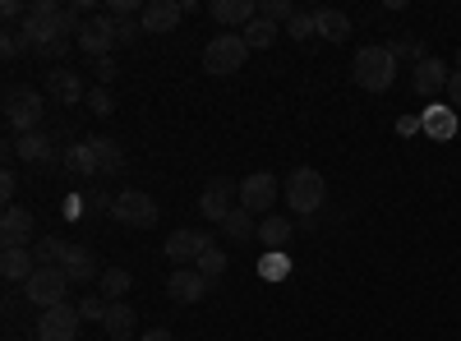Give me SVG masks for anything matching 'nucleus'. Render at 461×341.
<instances>
[{"mask_svg": "<svg viewBox=\"0 0 461 341\" xmlns=\"http://www.w3.org/2000/svg\"><path fill=\"white\" fill-rule=\"evenodd\" d=\"M79 28H84V14L74 5L65 10V5H56V0H32L19 32H23L28 51H42V47L60 42V37H79Z\"/></svg>", "mask_w": 461, "mask_h": 341, "instance_id": "obj_1", "label": "nucleus"}, {"mask_svg": "<svg viewBox=\"0 0 461 341\" xmlns=\"http://www.w3.org/2000/svg\"><path fill=\"white\" fill-rule=\"evenodd\" d=\"M351 69H356V84L365 93H383V88H393V79H397V51L393 47H360Z\"/></svg>", "mask_w": 461, "mask_h": 341, "instance_id": "obj_2", "label": "nucleus"}, {"mask_svg": "<svg viewBox=\"0 0 461 341\" xmlns=\"http://www.w3.org/2000/svg\"><path fill=\"white\" fill-rule=\"evenodd\" d=\"M323 199H328V184H323V175L314 166H295L286 175V208L295 217H314L323 208Z\"/></svg>", "mask_w": 461, "mask_h": 341, "instance_id": "obj_3", "label": "nucleus"}, {"mask_svg": "<svg viewBox=\"0 0 461 341\" xmlns=\"http://www.w3.org/2000/svg\"><path fill=\"white\" fill-rule=\"evenodd\" d=\"M5 121H10V130H14L19 139L32 134L37 125H42V93L28 88V84L5 88Z\"/></svg>", "mask_w": 461, "mask_h": 341, "instance_id": "obj_4", "label": "nucleus"}, {"mask_svg": "<svg viewBox=\"0 0 461 341\" xmlns=\"http://www.w3.org/2000/svg\"><path fill=\"white\" fill-rule=\"evenodd\" d=\"M245 60H249V42H245L240 32H221V37H212V42L203 47V69L217 74V79L236 74Z\"/></svg>", "mask_w": 461, "mask_h": 341, "instance_id": "obj_5", "label": "nucleus"}, {"mask_svg": "<svg viewBox=\"0 0 461 341\" xmlns=\"http://www.w3.org/2000/svg\"><path fill=\"white\" fill-rule=\"evenodd\" d=\"M111 217L134 226V231H152V226H158V199L143 194V189H121V194H115Z\"/></svg>", "mask_w": 461, "mask_h": 341, "instance_id": "obj_6", "label": "nucleus"}, {"mask_svg": "<svg viewBox=\"0 0 461 341\" xmlns=\"http://www.w3.org/2000/svg\"><path fill=\"white\" fill-rule=\"evenodd\" d=\"M69 277L60 273V268H37L32 277H28V300H32V305L37 310H56V305H69Z\"/></svg>", "mask_w": 461, "mask_h": 341, "instance_id": "obj_7", "label": "nucleus"}, {"mask_svg": "<svg viewBox=\"0 0 461 341\" xmlns=\"http://www.w3.org/2000/svg\"><path fill=\"white\" fill-rule=\"evenodd\" d=\"M79 305H56V310H42V319H37V341H79Z\"/></svg>", "mask_w": 461, "mask_h": 341, "instance_id": "obj_8", "label": "nucleus"}, {"mask_svg": "<svg viewBox=\"0 0 461 341\" xmlns=\"http://www.w3.org/2000/svg\"><path fill=\"white\" fill-rule=\"evenodd\" d=\"M79 51L93 56V60H102V56L115 51V19H111L106 10L93 14V19H84V28H79Z\"/></svg>", "mask_w": 461, "mask_h": 341, "instance_id": "obj_9", "label": "nucleus"}, {"mask_svg": "<svg viewBox=\"0 0 461 341\" xmlns=\"http://www.w3.org/2000/svg\"><path fill=\"white\" fill-rule=\"evenodd\" d=\"M277 175H267V171H254L249 180H240V208L245 212H267L277 203Z\"/></svg>", "mask_w": 461, "mask_h": 341, "instance_id": "obj_10", "label": "nucleus"}, {"mask_svg": "<svg viewBox=\"0 0 461 341\" xmlns=\"http://www.w3.org/2000/svg\"><path fill=\"white\" fill-rule=\"evenodd\" d=\"M240 194V184L236 180H226V175H217L208 189H203V199H199V212L208 217V221H226L230 217V199Z\"/></svg>", "mask_w": 461, "mask_h": 341, "instance_id": "obj_11", "label": "nucleus"}, {"mask_svg": "<svg viewBox=\"0 0 461 341\" xmlns=\"http://www.w3.org/2000/svg\"><path fill=\"white\" fill-rule=\"evenodd\" d=\"M32 212L28 208H5V217H0V245L5 249H28V236H32Z\"/></svg>", "mask_w": 461, "mask_h": 341, "instance_id": "obj_12", "label": "nucleus"}, {"mask_svg": "<svg viewBox=\"0 0 461 341\" xmlns=\"http://www.w3.org/2000/svg\"><path fill=\"white\" fill-rule=\"evenodd\" d=\"M185 19V5H176V0H148L143 5V14H139V23H143V32H171L176 23Z\"/></svg>", "mask_w": 461, "mask_h": 341, "instance_id": "obj_13", "label": "nucleus"}, {"mask_svg": "<svg viewBox=\"0 0 461 341\" xmlns=\"http://www.w3.org/2000/svg\"><path fill=\"white\" fill-rule=\"evenodd\" d=\"M47 93H51L56 102H65V106L88 97V88L79 84V74H74L69 65H51V69H47Z\"/></svg>", "mask_w": 461, "mask_h": 341, "instance_id": "obj_14", "label": "nucleus"}, {"mask_svg": "<svg viewBox=\"0 0 461 341\" xmlns=\"http://www.w3.org/2000/svg\"><path fill=\"white\" fill-rule=\"evenodd\" d=\"M167 291H171V300H180V305H194V300L208 295V277L199 268H176L171 282H167Z\"/></svg>", "mask_w": 461, "mask_h": 341, "instance_id": "obj_15", "label": "nucleus"}, {"mask_svg": "<svg viewBox=\"0 0 461 341\" xmlns=\"http://www.w3.org/2000/svg\"><path fill=\"white\" fill-rule=\"evenodd\" d=\"M447 74H452V69H447L438 56H429V60H420V65H415V74H411V88H415L420 97H434L438 88H447Z\"/></svg>", "mask_w": 461, "mask_h": 341, "instance_id": "obj_16", "label": "nucleus"}, {"mask_svg": "<svg viewBox=\"0 0 461 341\" xmlns=\"http://www.w3.org/2000/svg\"><path fill=\"white\" fill-rule=\"evenodd\" d=\"M208 245H212V240H208L203 231H176V236L167 240V258H176V268H185V263H189V258H194V263H199Z\"/></svg>", "mask_w": 461, "mask_h": 341, "instance_id": "obj_17", "label": "nucleus"}, {"mask_svg": "<svg viewBox=\"0 0 461 341\" xmlns=\"http://www.w3.org/2000/svg\"><path fill=\"white\" fill-rule=\"evenodd\" d=\"M14 153H19L23 162H32V166H47V162H56V139H51L47 130H32V134H23V139L14 143Z\"/></svg>", "mask_w": 461, "mask_h": 341, "instance_id": "obj_18", "label": "nucleus"}, {"mask_svg": "<svg viewBox=\"0 0 461 341\" xmlns=\"http://www.w3.org/2000/svg\"><path fill=\"white\" fill-rule=\"evenodd\" d=\"M60 273H65L74 286H84V282H93V277H97V263H93V254H88L84 245H69V249H65V258H60Z\"/></svg>", "mask_w": 461, "mask_h": 341, "instance_id": "obj_19", "label": "nucleus"}, {"mask_svg": "<svg viewBox=\"0 0 461 341\" xmlns=\"http://www.w3.org/2000/svg\"><path fill=\"white\" fill-rule=\"evenodd\" d=\"M65 171H69V175H79V180L102 175V171H97V148H93V139L74 143V148H65Z\"/></svg>", "mask_w": 461, "mask_h": 341, "instance_id": "obj_20", "label": "nucleus"}, {"mask_svg": "<svg viewBox=\"0 0 461 341\" xmlns=\"http://www.w3.org/2000/svg\"><path fill=\"white\" fill-rule=\"evenodd\" d=\"M212 19L221 23V28H230V23H254L258 19V5L254 0H212Z\"/></svg>", "mask_w": 461, "mask_h": 341, "instance_id": "obj_21", "label": "nucleus"}, {"mask_svg": "<svg viewBox=\"0 0 461 341\" xmlns=\"http://www.w3.org/2000/svg\"><path fill=\"white\" fill-rule=\"evenodd\" d=\"M32 273H37V258L28 249H0V277L5 282H23L28 286Z\"/></svg>", "mask_w": 461, "mask_h": 341, "instance_id": "obj_22", "label": "nucleus"}, {"mask_svg": "<svg viewBox=\"0 0 461 341\" xmlns=\"http://www.w3.org/2000/svg\"><path fill=\"white\" fill-rule=\"evenodd\" d=\"M314 37H323V42H346V37H351V19L341 10H314Z\"/></svg>", "mask_w": 461, "mask_h": 341, "instance_id": "obj_23", "label": "nucleus"}, {"mask_svg": "<svg viewBox=\"0 0 461 341\" xmlns=\"http://www.w3.org/2000/svg\"><path fill=\"white\" fill-rule=\"evenodd\" d=\"M102 328L111 332V341H130V332L139 328V314L125 305V300H115V305L106 310V319H102Z\"/></svg>", "mask_w": 461, "mask_h": 341, "instance_id": "obj_24", "label": "nucleus"}, {"mask_svg": "<svg viewBox=\"0 0 461 341\" xmlns=\"http://www.w3.org/2000/svg\"><path fill=\"white\" fill-rule=\"evenodd\" d=\"M267 249H282V245H291V236H295V221H286V217H267V221H258V231H254Z\"/></svg>", "mask_w": 461, "mask_h": 341, "instance_id": "obj_25", "label": "nucleus"}, {"mask_svg": "<svg viewBox=\"0 0 461 341\" xmlns=\"http://www.w3.org/2000/svg\"><path fill=\"white\" fill-rule=\"evenodd\" d=\"M93 148H97V171L102 175H121L125 171V153H121L115 139H93Z\"/></svg>", "mask_w": 461, "mask_h": 341, "instance_id": "obj_26", "label": "nucleus"}, {"mask_svg": "<svg viewBox=\"0 0 461 341\" xmlns=\"http://www.w3.org/2000/svg\"><path fill=\"white\" fill-rule=\"evenodd\" d=\"M420 121H425V134H429V139H452V134H456V111H438V106H429Z\"/></svg>", "mask_w": 461, "mask_h": 341, "instance_id": "obj_27", "label": "nucleus"}, {"mask_svg": "<svg viewBox=\"0 0 461 341\" xmlns=\"http://www.w3.org/2000/svg\"><path fill=\"white\" fill-rule=\"evenodd\" d=\"M240 37L249 42V51H267V47L277 42V23H267V19H254V23H249V28H245Z\"/></svg>", "mask_w": 461, "mask_h": 341, "instance_id": "obj_28", "label": "nucleus"}, {"mask_svg": "<svg viewBox=\"0 0 461 341\" xmlns=\"http://www.w3.org/2000/svg\"><path fill=\"white\" fill-rule=\"evenodd\" d=\"M65 240H56V236H47V240H37L32 245V258H37V268H60V258H65Z\"/></svg>", "mask_w": 461, "mask_h": 341, "instance_id": "obj_29", "label": "nucleus"}, {"mask_svg": "<svg viewBox=\"0 0 461 341\" xmlns=\"http://www.w3.org/2000/svg\"><path fill=\"white\" fill-rule=\"evenodd\" d=\"M130 282H134V277H130L125 268H106V273H102V295L115 305V300H121V295L130 291Z\"/></svg>", "mask_w": 461, "mask_h": 341, "instance_id": "obj_30", "label": "nucleus"}, {"mask_svg": "<svg viewBox=\"0 0 461 341\" xmlns=\"http://www.w3.org/2000/svg\"><path fill=\"white\" fill-rule=\"evenodd\" d=\"M221 231H226L230 240H249V231H258V226L249 221V212H245V208H230V217L221 221Z\"/></svg>", "mask_w": 461, "mask_h": 341, "instance_id": "obj_31", "label": "nucleus"}, {"mask_svg": "<svg viewBox=\"0 0 461 341\" xmlns=\"http://www.w3.org/2000/svg\"><path fill=\"white\" fill-rule=\"evenodd\" d=\"M226 263H230V258H226V254H221L217 245H208V249H203V258L194 263V268H199V273H203V277L212 282V277H221V273H226Z\"/></svg>", "mask_w": 461, "mask_h": 341, "instance_id": "obj_32", "label": "nucleus"}, {"mask_svg": "<svg viewBox=\"0 0 461 341\" xmlns=\"http://www.w3.org/2000/svg\"><path fill=\"white\" fill-rule=\"evenodd\" d=\"M258 273H263L267 282H282V277L291 273V263H286V254H282V249H267V258L258 263Z\"/></svg>", "mask_w": 461, "mask_h": 341, "instance_id": "obj_33", "label": "nucleus"}, {"mask_svg": "<svg viewBox=\"0 0 461 341\" xmlns=\"http://www.w3.org/2000/svg\"><path fill=\"white\" fill-rule=\"evenodd\" d=\"M286 37H295V42L314 37V10H295V14H291V23H286Z\"/></svg>", "mask_w": 461, "mask_h": 341, "instance_id": "obj_34", "label": "nucleus"}, {"mask_svg": "<svg viewBox=\"0 0 461 341\" xmlns=\"http://www.w3.org/2000/svg\"><path fill=\"white\" fill-rule=\"evenodd\" d=\"M291 0H263L258 5V19H267V23H291Z\"/></svg>", "mask_w": 461, "mask_h": 341, "instance_id": "obj_35", "label": "nucleus"}, {"mask_svg": "<svg viewBox=\"0 0 461 341\" xmlns=\"http://www.w3.org/2000/svg\"><path fill=\"white\" fill-rule=\"evenodd\" d=\"M143 23L139 19H115V47H139Z\"/></svg>", "mask_w": 461, "mask_h": 341, "instance_id": "obj_36", "label": "nucleus"}, {"mask_svg": "<svg viewBox=\"0 0 461 341\" xmlns=\"http://www.w3.org/2000/svg\"><path fill=\"white\" fill-rule=\"evenodd\" d=\"M88 111H93V116H111V111H115V102H111V93L106 88H88Z\"/></svg>", "mask_w": 461, "mask_h": 341, "instance_id": "obj_37", "label": "nucleus"}, {"mask_svg": "<svg viewBox=\"0 0 461 341\" xmlns=\"http://www.w3.org/2000/svg\"><path fill=\"white\" fill-rule=\"evenodd\" d=\"M23 47H28V42H23V32H14V28H5V32H0V56H5V60H14Z\"/></svg>", "mask_w": 461, "mask_h": 341, "instance_id": "obj_38", "label": "nucleus"}, {"mask_svg": "<svg viewBox=\"0 0 461 341\" xmlns=\"http://www.w3.org/2000/svg\"><path fill=\"white\" fill-rule=\"evenodd\" d=\"M106 310H111V305H106L102 295H84V300H79V314H84V319H97V323H102Z\"/></svg>", "mask_w": 461, "mask_h": 341, "instance_id": "obj_39", "label": "nucleus"}, {"mask_svg": "<svg viewBox=\"0 0 461 341\" xmlns=\"http://www.w3.org/2000/svg\"><path fill=\"white\" fill-rule=\"evenodd\" d=\"M14 194H19V175H14V166H5L0 171V199H5V208H14Z\"/></svg>", "mask_w": 461, "mask_h": 341, "instance_id": "obj_40", "label": "nucleus"}, {"mask_svg": "<svg viewBox=\"0 0 461 341\" xmlns=\"http://www.w3.org/2000/svg\"><path fill=\"white\" fill-rule=\"evenodd\" d=\"M393 51H397V60H402V56H411L415 65H420V60H429V51H425V42H393Z\"/></svg>", "mask_w": 461, "mask_h": 341, "instance_id": "obj_41", "label": "nucleus"}, {"mask_svg": "<svg viewBox=\"0 0 461 341\" xmlns=\"http://www.w3.org/2000/svg\"><path fill=\"white\" fill-rule=\"evenodd\" d=\"M134 10H139L134 0H106V14H111V19H134ZM139 14H143V10H139Z\"/></svg>", "mask_w": 461, "mask_h": 341, "instance_id": "obj_42", "label": "nucleus"}, {"mask_svg": "<svg viewBox=\"0 0 461 341\" xmlns=\"http://www.w3.org/2000/svg\"><path fill=\"white\" fill-rule=\"evenodd\" d=\"M93 74H97V88H106V84H111V79H115V60H111V56H102V60H97V69H93Z\"/></svg>", "mask_w": 461, "mask_h": 341, "instance_id": "obj_43", "label": "nucleus"}, {"mask_svg": "<svg viewBox=\"0 0 461 341\" xmlns=\"http://www.w3.org/2000/svg\"><path fill=\"white\" fill-rule=\"evenodd\" d=\"M69 51V37H60V42H51V47H42V51H37V56H42V60H60Z\"/></svg>", "mask_w": 461, "mask_h": 341, "instance_id": "obj_44", "label": "nucleus"}, {"mask_svg": "<svg viewBox=\"0 0 461 341\" xmlns=\"http://www.w3.org/2000/svg\"><path fill=\"white\" fill-rule=\"evenodd\" d=\"M447 102L461 111V69H456V74H447Z\"/></svg>", "mask_w": 461, "mask_h": 341, "instance_id": "obj_45", "label": "nucleus"}, {"mask_svg": "<svg viewBox=\"0 0 461 341\" xmlns=\"http://www.w3.org/2000/svg\"><path fill=\"white\" fill-rule=\"evenodd\" d=\"M420 130H425V121H420V116H402V121H397V134H406V139L420 134Z\"/></svg>", "mask_w": 461, "mask_h": 341, "instance_id": "obj_46", "label": "nucleus"}, {"mask_svg": "<svg viewBox=\"0 0 461 341\" xmlns=\"http://www.w3.org/2000/svg\"><path fill=\"white\" fill-rule=\"evenodd\" d=\"M0 14H5V23H14V19H23L28 10L19 5V0H5V5H0Z\"/></svg>", "mask_w": 461, "mask_h": 341, "instance_id": "obj_47", "label": "nucleus"}, {"mask_svg": "<svg viewBox=\"0 0 461 341\" xmlns=\"http://www.w3.org/2000/svg\"><path fill=\"white\" fill-rule=\"evenodd\" d=\"M139 341H171V332H167V328H148Z\"/></svg>", "mask_w": 461, "mask_h": 341, "instance_id": "obj_48", "label": "nucleus"}]
</instances>
